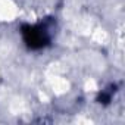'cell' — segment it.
I'll use <instances>...</instances> for the list:
<instances>
[{
  "label": "cell",
  "instance_id": "1",
  "mask_svg": "<svg viewBox=\"0 0 125 125\" xmlns=\"http://www.w3.org/2000/svg\"><path fill=\"white\" fill-rule=\"evenodd\" d=\"M53 31H54V21L46 19L44 22H40L34 27L25 25L22 28V37H24L25 44L30 49L37 50V49H43L50 44Z\"/></svg>",
  "mask_w": 125,
  "mask_h": 125
}]
</instances>
